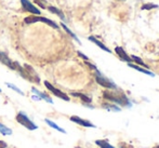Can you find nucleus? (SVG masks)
Wrapping results in <instances>:
<instances>
[{
  "label": "nucleus",
  "instance_id": "nucleus-1",
  "mask_svg": "<svg viewBox=\"0 0 159 148\" xmlns=\"http://www.w3.org/2000/svg\"><path fill=\"white\" fill-rule=\"evenodd\" d=\"M14 70H17L20 73V75L24 78V79L28 80L34 83H40V78L38 76V74L36 73V70L33 68L30 65L25 64L24 66H21L17 62H14Z\"/></svg>",
  "mask_w": 159,
  "mask_h": 148
},
{
  "label": "nucleus",
  "instance_id": "nucleus-2",
  "mask_svg": "<svg viewBox=\"0 0 159 148\" xmlns=\"http://www.w3.org/2000/svg\"><path fill=\"white\" fill-rule=\"evenodd\" d=\"M103 97L107 100L108 102L114 103L115 105H119L122 107H131V103H130L129 98L121 92H118L116 90L115 92L113 91H104L103 92Z\"/></svg>",
  "mask_w": 159,
  "mask_h": 148
},
{
  "label": "nucleus",
  "instance_id": "nucleus-3",
  "mask_svg": "<svg viewBox=\"0 0 159 148\" xmlns=\"http://www.w3.org/2000/svg\"><path fill=\"white\" fill-rule=\"evenodd\" d=\"M95 80L101 87L108 90H118V87L111 80H109L108 78H106L102 73H100L98 70H95Z\"/></svg>",
  "mask_w": 159,
  "mask_h": 148
},
{
  "label": "nucleus",
  "instance_id": "nucleus-4",
  "mask_svg": "<svg viewBox=\"0 0 159 148\" xmlns=\"http://www.w3.org/2000/svg\"><path fill=\"white\" fill-rule=\"evenodd\" d=\"M26 24H34V23H38V22H41V23H44L47 25L51 26V27L55 28V29H59V25H57L55 22L51 21V20L47 19V17H42V16H36V15H32V16H27L25 20H24Z\"/></svg>",
  "mask_w": 159,
  "mask_h": 148
},
{
  "label": "nucleus",
  "instance_id": "nucleus-5",
  "mask_svg": "<svg viewBox=\"0 0 159 148\" xmlns=\"http://www.w3.org/2000/svg\"><path fill=\"white\" fill-rule=\"evenodd\" d=\"M15 119H16V121L20 123V124H22L23 127H25L27 130L34 131V130H37L38 129L37 125H36L35 123H34L33 121L25 115V114L22 113V111H20V113L17 114L16 117H15Z\"/></svg>",
  "mask_w": 159,
  "mask_h": 148
},
{
  "label": "nucleus",
  "instance_id": "nucleus-6",
  "mask_svg": "<svg viewBox=\"0 0 159 148\" xmlns=\"http://www.w3.org/2000/svg\"><path fill=\"white\" fill-rule=\"evenodd\" d=\"M44 86H46V88L49 90V91L51 92V93H53L57 97H59V98H62V100H64V101H66V102H68L70 98L68 97V95L67 94H65L64 92H62L61 90H59V89H57L55 87H53L52 84L50 83L49 81H44Z\"/></svg>",
  "mask_w": 159,
  "mask_h": 148
},
{
  "label": "nucleus",
  "instance_id": "nucleus-7",
  "mask_svg": "<svg viewBox=\"0 0 159 148\" xmlns=\"http://www.w3.org/2000/svg\"><path fill=\"white\" fill-rule=\"evenodd\" d=\"M21 2H22L23 8L25 9L26 11L33 13V14H37V15L40 14V10L38 8H36V6H34L30 0H21Z\"/></svg>",
  "mask_w": 159,
  "mask_h": 148
},
{
  "label": "nucleus",
  "instance_id": "nucleus-8",
  "mask_svg": "<svg viewBox=\"0 0 159 148\" xmlns=\"http://www.w3.org/2000/svg\"><path fill=\"white\" fill-rule=\"evenodd\" d=\"M70 121H73V122L77 123V124L81 125V127H84V128H95V125L93 124L92 122H90L89 120H84V119L78 117V116H71Z\"/></svg>",
  "mask_w": 159,
  "mask_h": 148
},
{
  "label": "nucleus",
  "instance_id": "nucleus-9",
  "mask_svg": "<svg viewBox=\"0 0 159 148\" xmlns=\"http://www.w3.org/2000/svg\"><path fill=\"white\" fill-rule=\"evenodd\" d=\"M115 52H116V54H117L118 56L120 57V60H121V61H124V62H127L128 64H129V63H132L131 57H130L129 55L127 54V52L121 48V47H116V48H115Z\"/></svg>",
  "mask_w": 159,
  "mask_h": 148
},
{
  "label": "nucleus",
  "instance_id": "nucleus-10",
  "mask_svg": "<svg viewBox=\"0 0 159 148\" xmlns=\"http://www.w3.org/2000/svg\"><path fill=\"white\" fill-rule=\"evenodd\" d=\"M0 62L6 65V66H8L9 68L14 70V62H12V61L10 60V57L4 52H2V51H0Z\"/></svg>",
  "mask_w": 159,
  "mask_h": 148
},
{
  "label": "nucleus",
  "instance_id": "nucleus-11",
  "mask_svg": "<svg viewBox=\"0 0 159 148\" xmlns=\"http://www.w3.org/2000/svg\"><path fill=\"white\" fill-rule=\"evenodd\" d=\"M88 39L90 40V41H92L93 43H95L96 46H98V48H101V49H102L103 51H105V52H107V53H111V49H108V48H107V47L105 46L104 43H102V42H101L100 40H98V39H96L95 37H93V36H90V37H89Z\"/></svg>",
  "mask_w": 159,
  "mask_h": 148
},
{
  "label": "nucleus",
  "instance_id": "nucleus-12",
  "mask_svg": "<svg viewBox=\"0 0 159 148\" xmlns=\"http://www.w3.org/2000/svg\"><path fill=\"white\" fill-rule=\"evenodd\" d=\"M128 65H129V67H131V68H133V69H135V70L140 71V73H143V74H145V75H148V76H151V77H155V74L152 73V71H149L148 69L142 68V67L138 66V65H135V64H132V63H129Z\"/></svg>",
  "mask_w": 159,
  "mask_h": 148
},
{
  "label": "nucleus",
  "instance_id": "nucleus-13",
  "mask_svg": "<svg viewBox=\"0 0 159 148\" xmlns=\"http://www.w3.org/2000/svg\"><path fill=\"white\" fill-rule=\"evenodd\" d=\"M32 91H33V93H35L36 95H38V97H39L40 100H44L46 102L50 103V104H52V103H53V101L51 100V97L49 95H47V94H44V93H42V92L38 91V90L35 89V88H33Z\"/></svg>",
  "mask_w": 159,
  "mask_h": 148
},
{
  "label": "nucleus",
  "instance_id": "nucleus-14",
  "mask_svg": "<svg viewBox=\"0 0 159 148\" xmlns=\"http://www.w3.org/2000/svg\"><path fill=\"white\" fill-rule=\"evenodd\" d=\"M71 95L75 96V97H79L80 100L82 101L84 103H87V104H90L91 102H92V100H91V97H89L88 95H86V94H82V93H78V92H71Z\"/></svg>",
  "mask_w": 159,
  "mask_h": 148
},
{
  "label": "nucleus",
  "instance_id": "nucleus-15",
  "mask_svg": "<svg viewBox=\"0 0 159 148\" xmlns=\"http://www.w3.org/2000/svg\"><path fill=\"white\" fill-rule=\"evenodd\" d=\"M95 144L100 148H115L113 145H111L106 140H96Z\"/></svg>",
  "mask_w": 159,
  "mask_h": 148
},
{
  "label": "nucleus",
  "instance_id": "nucleus-16",
  "mask_svg": "<svg viewBox=\"0 0 159 148\" xmlns=\"http://www.w3.org/2000/svg\"><path fill=\"white\" fill-rule=\"evenodd\" d=\"M131 60L133 61L134 63H135V65L138 64V65H140V66H143L144 68H149V66H147L146 64H145L144 62H143V60L141 59V57H139V56H135V55H131Z\"/></svg>",
  "mask_w": 159,
  "mask_h": 148
},
{
  "label": "nucleus",
  "instance_id": "nucleus-17",
  "mask_svg": "<svg viewBox=\"0 0 159 148\" xmlns=\"http://www.w3.org/2000/svg\"><path fill=\"white\" fill-rule=\"evenodd\" d=\"M49 11H51L52 13H54V14H57V16L60 17V19H62L63 21H65V15L63 14V12H62L61 10H59L57 8H55V7H49Z\"/></svg>",
  "mask_w": 159,
  "mask_h": 148
},
{
  "label": "nucleus",
  "instance_id": "nucleus-18",
  "mask_svg": "<svg viewBox=\"0 0 159 148\" xmlns=\"http://www.w3.org/2000/svg\"><path fill=\"white\" fill-rule=\"evenodd\" d=\"M44 121H46V122L48 123V124L50 125L51 128H53V129H54V130H57V131H59V132H61V133H64V134L66 133V131H65L64 129H62V128H60L59 125H57L55 122H53V121L49 120V119H46V120H44Z\"/></svg>",
  "mask_w": 159,
  "mask_h": 148
},
{
  "label": "nucleus",
  "instance_id": "nucleus-19",
  "mask_svg": "<svg viewBox=\"0 0 159 148\" xmlns=\"http://www.w3.org/2000/svg\"><path fill=\"white\" fill-rule=\"evenodd\" d=\"M102 107L105 109H107V110H109V111H120L121 110V109H120L119 107L115 104H103Z\"/></svg>",
  "mask_w": 159,
  "mask_h": 148
},
{
  "label": "nucleus",
  "instance_id": "nucleus-20",
  "mask_svg": "<svg viewBox=\"0 0 159 148\" xmlns=\"http://www.w3.org/2000/svg\"><path fill=\"white\" fill-rule=\"evenodd\" d=\"M0 133L2 135H11L12 134V130L10 128L6 127L4 124H2V123H0Z\"/></svg>",
  "mask_w": 159,
  "mask_h": 148
},
{
  "label": "nucleus",
  "instance_id": "nucleus-21",
  "mask_svg": "<svg viewBox=\"0 0 159 148\" xmlns=\"http://www.w3.org/2000/svg\"><path fill=\"white\" fill-rule=\"evenodd\" d=\"M62 27H63V28H64V29H65V31H66V33H67V34H68V35H70V37H71V38H74V39H75V40H76V41H77V42H78V43H79V44H80V43H81V42H80V40H79V39H78V38H77V36H76V35H75V34H74V33H73V31H71L70 29H69V28H68V27H67V26H66V25H65V24H64V23H62Z\"/></svg>",
  "mask_w": 159,
  "mask_h": 148
},
{
  "label": "nucleus",
  "instance_id": "nucleus-22",
  "mask_svg": "<svg viewBox=\"0 0 159 148\" xmlns=\"http://www.w3.org/2000/svg\"><path fill=\"white\" fill-rule=\"evenodd\" d=\"M157 8H158V6L155 3H145L141 7L142 10H152V9H157Z\"/></svg>",
  "mask_w": 159,
  "mask_h": 148
},
{
  "label": "nucleus",
  "instance_id": "nucleus-23",
  "mask_svg": "<svg viewBox=\"0 0 159 148\" xmlns=\"http://www.w3.org/2000/svg\"><path fill=\"white\" fill-rule=\"evenodd\" d=\"M6 84H7V86H8L10 89H13L15 92H17L19 94H21V95H24V92H22L19 88H16V87H15L14 84H12V83H6Z\"/></svg>",
  "mask_w": 159,
  "mask_h": 148
},
{
  "label": "nucleus",
  "instance_id": "nucleus-24",
  "mask_svg": "<svg viewBox=\"0 0 159 148\" xmlns=\"http://www.w3.org/2000/svg\"><path fill=\"white\" fill-rule=\"evenodd\" d=\"M77 53H78V55H79L80 57H82V59H84V61H87V62H88V61H89V57L87 56V55H84V53H81V52H80V51H78Z\"/></svg>",
  "mask_w": 159,
  "mask_h": 148
},
{
  "label": "nucleus",
  "instance_id": "nucleus-25",
  "mask_svg": "<svg viewBox=\"0 0 159 148\" xmlns=\"http://www.w3.org/2000/svg\"><path fill=\"white\" fill-rule=\"evenodd\" d=\"M86 64L88 65L89 67H90L91 69H93V70H98V68H96V67L94 66V65L93 64H91V63H89V62H86Z\"/></svg>",
  "mask_w": 159,
  "mask_h": 148
},
{
  "label": "nucleus",
  "instance_id": "nucleus-26",
  "mask_svg": "<svg viewBox=\"0 0 159 148\" xmlns=\"http://www.w3.org/2000/svg\"><path fill=\"white\" fill-rule=\"evenodd\" d=\"M8 147V144L3 141H0V148H7Z\"/></svg>",
  "mask_w": 159,
  "mask_h": 148
},
{
  "label": "nucleus",
  "instance_id": "nucleus-27",
  "mask_svg": "<svg viewBox=\"0 0 159 148\" xmlns=\"http://www.w3.org/2000/svg\"><path fill=\"white\" fill-rule=\"evenodd\" d=\"M153 148H159V145H157V146H155V147H153Z\"/></svg>",
  "mask_w": 159,
  "mask_h": 148
},
{
  "label": "nucleus",
  "instance_id": "nucleus-28",
  "mask_svg": "<svg viewBox=\"0 0 159 148\" xmlns=\"http://www.w3.org/2000/svg\"><path fill=\"white\" fill-rule=\"evenodd\" d=\"M0 93H1V89H0Z\"/></svg>",
  "mask_w": 159,
  "mask_h": 148
},
{
  "label": "nucleus",
  "instance_id": "nucleus-29",
  "mask_svg": "<svg viewBox=\"0 0 159 148\" xmlns=\"http://www.w3.org/2000/svg\"><path fill=\"white\" fill-rule=\"evenodd\" d=\"M121 1H125V0H121Z\"/></svg>",
  "mask_w": 159,
  "mask_h": 148
},
{
  "label": "nucleus",
  "instance_id": "nucleus-30",
  "mask_svg": "<svg viewBox=\"0 0 159 148\" xmlns=\"http://www.w3.org/2000/svg\"><path fill=\"white\" fill-rule=\"evenodd\" d=\"M121 148H124V147H121Z\"/></svg>",
  "mask_w": 159,
  "mask_h": 148
}]
</instances>
